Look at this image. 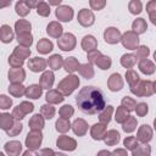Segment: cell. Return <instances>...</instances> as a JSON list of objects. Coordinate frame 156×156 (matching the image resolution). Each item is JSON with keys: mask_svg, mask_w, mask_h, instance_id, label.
Segmentation results:
<instances>
[{"mask_svg": "<svg viewBox=\"0 0 156 156\" xmlns=\"http://www.w3.org/2000/svg\"><path fill=\"white\" fill-rule=\"evenodd\" d=\"M76 102L79 110L88 115H95L106 107L102 91L95 87L82 88L76 96Z\"/></svg>", "mask_w": 156, "mask_h": 156, "instance_id": "6da1fadb", "label": "cell"}, {"mask_svg": "<svg viewBox=\"0 0 156 156\" xmlns=\"http://www.w3.org/2000/svg\"><path fill=\"white\" fill-rule=\"evenodd\" d=\"M58 46L62 49V50H72L74 44H76V40H74V35L71 34V33H66L61 37V39L57 41Z\"/></svg>", "mask_w": 156, "mask_h": 156, "instance_id": "7a4b0ae2", "label": "cell"}, {"mask_svg": "<svg viewBox=\"0 0 156 156\" xmlns=\"http://www.w3.org/2000/svg\"><path fill=\"white\" fill-rule=\"evenodd\" d=\"M56 16L58 17V20H61L63 22H69L73 16V10L71 6H66V5L58 6L56 9Z\"/></svg>", "mask_w": 156, "mask_h": 156, "instance_id": "3957f363", "label": "cell"}, {"mask_svg": "<svg viewBox=\"0 0 156 156\" xmlns=\"http://www.w3.org/2000/svg\"><path fill=\"white\" fill-rule=\"evenodd\" d=\"M41 143V134L37 130H33L30 132L28 135H27V140H26V144L29 149H37L39 147Z\"/></svg>", "mask_w": 156, "mask_h": 156, "instance_id": "277c9868", "label": "cell"}, {"mask_svg": "<svg viewBox=\"0 0 156 156\" xmlns=\"http://www.w3.org/2000/svg\"><path fill=\"white\" fill-rule=\"evenodd\" d=\"M78 21L82 26L84 27H88V26H91L94 23V15L91 11L87 10V9H83L79 13H78Z\"/></svg>", "mask_w": 156, "mask_h": 156, "instance_id": "5b68a950", "label": "cell"}, {"mask_svg": "<svg viewBox=\"0 0 156 156\" xmlns=\"http://www.w3.org/2000/svg\"><path fill=\"white\" fill-rule=\"evenodd\" d=\"M119 32L116 29V28H107L106 30H105V34H104V37H105V40L107 41V43H111V44H115V43H117L118 40H119Z\"/></svg>", "mask_w": 156, "mask_h": 156, "instance_id": "8992f818", "label": "cell"}, {"mask_svg": "<svg viewBox=\"0 0 156 156\" xmlns=\"http://www.w3.org/2000/svg\"><path fill=\"white\" fill-rule=\"evenodd\" d=\"M28 66L29 68L33 71V72H39V71H43L46 66V62L45 60H43L41 57H34L33 60H30L28 62Z\"/></svg>", "mask_w": 156, "mask_h": 156, "instance_id": "52a82bcc", "label": "cell"}, {"mask_svg": "<svg viewBox=\"0 0 156 156\" xmlns=\"http://www.w3.org/2000/svg\"><path fill=\"white\" fill-rule=\"evenodd\" d=\"M0 39L4 43H10L13 39V32H12V28L10 26L4 24L1 27V29H0Z\"/></svg>", "mask_w": 156, "mask_h": 156, "instance_id": "ba28073f", "label": "cell"}, {"mask_svg": "<svg viewBox=\"0 0 156 156\" xmlns=\"http://www.w3.org/2000/svg\"><path fill=\"white\" fill-rule=\"evenodd\" d=\"M57 146L61 147V149H63V150H74L76 141L63 135L60 139H57Z\"/></svg>", "mask_w": 156, "mask_h": 156, "instance_id": "9c48e42d", "label": "cell"}, {"mask_svg": "<svg viewBox=\"0 0 156 156\" xmlns=\"http://www.w3.org/2000/svg\"><path fill=\"white\" fill-rule=\"evenodd\" d=\"M21 144L18 141H11V143H6L5 145V150L7 151V154H10L11 156H17L21 152Z\"/></svg>", "mask_w": 156, "mask_h": 156, "instance_id": "30bf717a", "label": "cell"}, {"mask_svg": "<svg viewBox=\"0 0 156 156\" xmlns=\"http://www.w3.org/2000/svg\"><path fill=\"white\" fill-rule=\"evenodd\" d=\"M30 30V23H28L24 20H20L18 22H16V32L18 35L21 34H28Z\"/></svg>", "mask_w": 156, "mask_h": 156, "instance_id": "8fae6325", "label": "cell"}, {"mask_svg": "<svg viewBox=\"0 0 156 156\" xmlns=\"http://www.w3.org/2000/svg\"><path fill=\"white\" fill-rule=\"evenodd\" d=\"M108 85H110V89L111 90H119L122 88V80H121V76L118 73H115L111 76L110 78V82H108Z\"/></svg>", "mask_w": 156, "mask_h": 156, "instance_id": "7c38bea8", "label": "cell"}, {"mask_svg": "<svg viewBox=\"0 0 156 156\" xmlns=\"http://www.w3.org/2000/svg\"><path fill=\"white\" fill-rule=\"evenodd\" d=\"M9 79L11 82H22L24 79V71L22 68H17L16 72L15 69H11L9 72Z\"/></svg>", "mask_w": 156, "mask_h": 156, "instance_id": "4fadbf2b", "label": "cell"}, {"mask_svg": "<svg viewBox=\"0 0 156 156\" xmlns=\"http://www.w3.org/2000/svg\"><path fill=\"white\" fill-rule=\"evenodd\" d=\"M37 48H38V51H40L41 54H46V52H49V51L52 50V43L49 41L48 39H41L38 43Z\"/></svg>", "mask_w": 156, "mask_h": 156, "instance_id": "5bb4252c", "label": "cell"}, {"mask_svg": "<svg viewBox=\"0 0 156 156\" xmlns=\"http://www.w3.org/2000/svg\"><path fill=\"white\" fill-rule=\"evenodd\" d=\"M40 83H41V85L44 87V88H51V85H52V83H54V74H52V72H45L43 76H41V79H40Z\"/></svg>", "mask_w": 156, "mask_h": 156, "instance_id": "9a60e30c", "label": "cell"}, {"mask_svg": "<svg viewBox=\"0 0 156 156\" xmlns=\"http://www.w3.org/2000/svg\"><path fill=\"white\" fill-rule=\"evenodd\" d=\"M26 95L28 98H32V99H38L40 95H41V88L39 85H30L27 91H26Z\"/></svg>", "mask_w": 156, "mask_h": 156, "instance_id": "2e32d148", "label": "cell"}, {"mask_svg": "<svg viewBox=\"0 0 156 156\" xmlns=\"http://www.w3.org/2000/svg\"><path fill=\"white\" fill-rule=\"evenodd\" d=\"M48 33L52 37H58L62 33V27L57 22H52L48 26Z\"/></svg>", "mask_w": 156, "mask_h": 156, "instance_id": "e0dca14e", "label": "cell"}, {"mask_svg": "<svg viewBox=\"0 0 156 156\" xmlns=\"http://www.w3.org/2000/svg\"><path fill=\"white\" fill-rule=\"evenodd\" d=\"M123 37L124 38H128V41H123V45L126 48L133 49V48H135V45H138V37L134 35L133 33H126Z\"/></svg>", "mask_w": 156, "mask_h": 156, "instance_id": "ac0fdd59", "label": "cell"}, {"mask_svg": "<svg viewBox=\"0 0 156 156\" xmlns=\"http://www.w3.org/2000/svg\"><path fill=\"white\" fill-rule=\"evenodd\" d=\"M82 45H83L84 50H90V49H94L96 46V40L94 39L93 35H85Z\"/></svg>", "mask_w": 156, "mask_h": 156, "instance_id": "d6986e66", "label": "cell"}, {"mask_svg": "<svg viewBox=\"0 0 156 156\" xmlns=\"http://www.w3.org/2000/svg\"><path fill=\"white\" fill-rule=\"evenodd\" d=\"M73 130H74V133L78 134V135L84 134L85 130H87V126H85L84 121H82V119L74 121V123H73Z\"/></svg>", "mask_w": 156, "mask_h": 156, "instance_id": "ffe728a7", "label": "cell"}, {"mask_svg": "<svg viewBox=\"0 0 156 156\" xmlns=\"http://www.w3.org/2000/svg\"><path fill=\"white\" fill-rule=\"evenodd\" d=\"M62 65V57L60 55H52L50 58H49V66L52 68V69H58Z\"/></svg>", "mask_w": 156, "mask_h": 156, "instance_id": "44dd1931", "label": "cell"}, {"mask_svg": "<svg viewBox=\"0 0 156 156\" xmlns=\"http://www.w3.org/2000/svg\"><path fill=\"white\" fill-rule=\"evenodd\" d=\"M12 116L7 115V113H4L2 116H0V127L5 130H9L11 123H12V119H11Z\"/></svg>", "mask_w": 156, "mask_h": 156, "instance_id": "7402d4cb", "label": "cell"}, {"mask_svg": "<svg viewBox=\"0 0 156 156\" xmlns=\"http://www.w3.org/2000/svg\"><path fill=\"white\" fill-rule=\"evenodd\" d=\"M37 12H38L39 15H41V16H48V15L50 13V7H49V5H48L46 2L40 1V2H38V5H37Z\"/></svg>", "mask_w": 156, "mask_h": 156, "instance_id": "603a6c76", "label": "cell"}, {"mask_svg": "<svg viewBox=\"0 0 156 156\" xmlns=\"http://www.w3.org/2000/svg\"><path fill=\"white\" fill-rule=\"evenodd\" d=\"M46 100L50 101V102H60L63 100V96L61 94H58L57 91L52 90V91H49L46 94Z\"/></svg>", "mask_w": 156, "mask_h": 156, "instance_id": "cb8c5ba5", "label": "cell"}, {"mask_svg": "<svg viewBox=\"0 0 156 156\" xmlns=\"http://www.w3.org/2000/svg\"><path fill=\"white\" fill-rule=\"evenodd\" d=\"M16 12L21 16H26L28 12H29V7L26 5L24 1H18L16 4Z\"/></svg>", "mask_w": 156, "mask_h": 156, "instance_id": "d4e9b609", "label": "cell"}, {"mask_svg": "<svg viewBox=\"0 0 156 156\" xmlns=\"http://www.w3.org/2000/svg\"><path fill=\"white\" fill-rule=\"evenodd\" d=\"M133 29L138 33H143L145 29H146V24H145V21L143 18H138L134 23H133Z\"/></svg>", "mask_w": 156, "mask_h": 156, "instance_id": "484cf974", "label": "cell"}, {"mask_svg": "<svg viewBox=\"0 0 156 156\" xmlns=\"http://www.w3.org/2000/svg\"><path fill=\"white\" fill-rule=\"evenodd\" d=\"M78 68V62L76 61L74 57H69L67 61H66V71L67 72H73Z\"/></svg>", "mask_w": 156, "mask_h": 156, "instance_id": "4316f807", "label": "cell"}, {"mask_svg": "<svg viewBox=\"0 0 156 156\" xmlns=\"http://www.w3.org/2000/svg\"><path fill=\"white\" fill-rule=\"evenodd\" d=\"M9 90H10L13 95L20 96V95H22V94L24 93V87L21 85V84H12V85L9 88Z\"/></svg>", "mask_w": 156, "mask_h": 156, "instance_id": "83f0119b", "label": "cell"}, {"mask_svg": "<svg viewBox=\"0 0 156 156\" xmlns=\"http://www.w3.org/2000/svg\"><path fill=\"white\" fill-rule=\"evenodd\" d=\"M102 111L104 112L100 115V121L102 123H108L110 116H111V112H112V106H107V108H104Z\"/></svg>", "mask_w": 156, "mask_h": 156, "instance_id": "f1b7e54d", "label": "cell"}, {"mask_svg": "<svg viewBox=\"0 0 156 156\" xmlns=\"http://www.w3.org/2000/svg\"><path fill=\"white\" fill-rule=\"evenodd\" d=\"M56 128L60 132H66V130L69 129V122H67L65 118H61L56 122Z\"/></svg>", "mask_w": 156, "mask_h": 156, "instance_id": "f546056e", "label": "cell"}, {"mask_svg": "<svg viewBox=\"0 0 156 156\" xmlns=\"http://www.w3.org/2000/svg\"><path fill=\"white\" fill-rule=\"evenodd\" d=\"M129 10L132 13H140L141 12V2L140 1H130Z\"/></svg>", "mask_w": 156, "mask_h": 156, "instance_id": "4dcf8cb0", "label": "cell"}, {"mask_svg": "<svg viewBox=\"0 0 156 156\" xmlns=\"http://www.w3.org/2000/svg\"><path fill=\"white\" fill-rule=\"evenodd\" d=\"M29 124H30V127L32 128H43V119L40 118V116L39 115H35L34 117H33V119L29 122Z\"/></svg>", "mask_w": 156, "mask_h": 156, "instance_id": "1f68e13d", "label": "cell"}, {"mask_svg": "<svg viewBox=\"0 0 156 156\" xmlns=\"http://www.w3.org/2000/svg\"><path fill=\"white\" fill-rule=\"evenodd\" d=\"M41 113L45 116V118H51V117L54 116V113H55V110H54V107H51V106L44 105V106L41 107Z\"/></svg>", "mask_w": 156, "mask_h": 156, "instance_id": "d6a6232c", "label": "cell"}, {"mask_svg": "<svg viewBox=\"0 0 156 156\" xmlns=\"http://www.w3.org/2000/svg\"><path fill=\"white\" fill-rule=\"evenodd\" d=\"M12 104V100L5 95H0V108H9Z\"/></svg>", "mask_w": 156, "mask_h": 156, "instance_id": "836d02e7", "label": "cell"}, {"mask_svg": "<svg viewBox=\"0 0 156 156\" xmlns=\"http://www.w3.org/2000/svg\"><path fill=\"white\" fill-rule=\"evenodd\" d=\"M18 41H21L26 46H29L32 44V35L29 33L28 34H21V35H18Z\"/></svg>", "mask_w": 156, "mask_h": 156, "instance_id": "e575fe53", "label": "cell"}, {"mask_svg": "<svg viewBox=\"0 0 156 156\" xmlns=\"http://www.w3.org/2000/svg\"><path fill=\"white\" fill-rule=\"evenodd\" d=\"M122 105H123V107H124V108H127L128 111H132V110L134 108L135 101H134V100H132V99H129L128 96H126V98L123 99V101H122Z\"/></svg>", "mask_w": 156, "mask_h": 156, "instance_id": "d590c367", "label": "cell"}, {"mask_svg": "<svg viewBox=\"0 0 156 156\" xmlns=\"http://www.w3.org/2000/svg\"><path fill=\"white\" fill-rule=\"evenodd\" d=\"M60 113H61V116H62L63 118H67V117H69V116L73 113V108H72L69 105H65V106L61 108Z\"/></svg>", "mask_w": 156, "mask_h": 156, "instance_id": "8d00e7d4", "label": "cell"}, {"mask_svg": "<svg viewBox=\"0 0 156 156\" xmlns=\"http://www.w3.org/2000/svg\"><path fill=\"white\" fill-rule=\"evenodd\" d=\"M100 132H104V126H100V124H95V126L93 127V130H91L93 138H94V139H100V136H99Z\"/></svg>", "mask_w": 156, "mask_h": 156, "instance_id": "74e56055", "label": "cell"}, {"mask_svg": "<svg viewBox=\"0 0 156 156\" xmlns=\"http://www.w3.org/2000/svg\"><path fill=\"white\" fill-rule=\"evenodd\" d=\"M124 145H126V147L133 150L138 144H136V140H135L133 136H129V138H127V139L124 140Z\"/></svg>", "mask_w": 156, "mask_h": 156, "instance_id": "f35d334b", "label": "cell"}, {"mask_svg": "<svg viewBox=\"0 0 156 156\" xmlns=\"http://www.w3.org/2000/svg\"><path fill=\"white\" fill-rule=\"evenodd\" d=\"M20 108H21V111H22L23 113H27V112H32L34 107H33V105H32V104L22 102V104L20 105Z\"/></svg>", "mask_w": 156, "mask_h": 156, "instance_id": "ab89813d", "label": "cell"}, {"mask_svg": "<svg viewBox=\"0 0 156 156\" xmlns=\"http://www.w3.org/2000/svg\"><path fill=\"white\" fill-rule=\"evenodd\" d=\"M136 112H138L140 116L145 115V113L147 112V105H146V104H139L138 107H136Z\"/></svg>", "mask_w": 156, "mask_h": 156, "instance_id": "60d3db41", "label": "cell"}, {"mask_svg": "<svg viewBox=\"0 0 156 156\" xmlns=\"http://www.w3.org/2000/svg\"><path fill=\"white\" fill-rule=\"evenodd\" d=\"M127 117H128V116L122 112V108H118V110H117V113H116V121H117V122H123L124 119H127Z\"/></svg>", "mask_w": 156, "mask_h": 156, "instance_id": "b9f144b4", "label": "cell"}, {"mask_svg": "<svg viewBox=\"0 0 156 156\" xmlns=\"http://www.w3.org/2000/svg\"><path fill=\"white\" fill-rule=\"evenodd\" d=\"M134 124H135V121L132 118V116H130V123H124L123 124V129L126 130V132H132V130H134Z\"/></svg>", "mask_w": 156, "mask_h": 156, "instance_id": "7bdbcfd3", "label": "cell"}, {"mask_svg": "<svg viewBox=\"0 0 156 156\" xmlns=\"http://www.w3.org/2000/svg\"><path fill=\"white\" fill-rule=\"evenodd\" d=\"M105 1H100V2H96V1H90V6L94 9V10H100L101 7L105 6Z\"/></svg>", "mask_w": 156, "mask_h": 156, "instance_id": "ee69618b", "label": "cell"}, {"mask_svg": "<svg viewBox=\"0 0 156 156\" xmlns=\"http://www.w3.org/2000/svg\"><path fill=\"white\" fill-rule=\"evenodd\" d=\"M54 155H55V154H54L52 150H50V149H45V150H41V151L39 152L38 156H54Z\"/></svg>", "mask_w": 156, "mask_h": 156, "instance_id": "f6af8a7d", "label": "cell"}, {"mask_svg": "<svg viewBox=\"0 0 156 156\" xmlns=\"http://www.w3.org/2000/svg\"><path fill=\"white\" fill-rule=\"evenodd\" d=\"M13 127H15V129H13V132H11L10 134H13V135H15V134H17L18 132H21V130H22V124H21V123L15 124Z\"/></svg>", "mask_w": 156, "mask_h": 156, "instance_id": "bcb514c9", "label": "cell"}, {"mask_svg": "<svg viewBox=\"0 0 156 156\" xmlns=\"http://www.w3.org/2000/svg\"><path fill=\"white\" fill-rule=\"evenodd\" d=\"M113 156H127V155H126V152L123 150H116L113 152Z\"/></svg>", "mask_w": 156, "mask_h": 156, "instance_id": "7dc6e473", "label": "cell"}, {"mask_svg": "<svg viewBox=\"0 0 156 156\" xmlns=\"http://www.w3.org/2000/svg\"><path fill=\"white\" fill-rule=\"evenodd\" d=\"M10 4H11V0H9V1H0V9L5 7V6H9Z\"/></svg>", "mask_w": 156, "mask_h": 156, "instance_id": "c3c4849f", "label": "cell"}, {"mask_svg": "<svg viewBox=\"0 0 156 156\" xmlns=\"http://www.w3.org/2000/svg\"><path fill=\"white\" fill-rule=\"evenodd\" d=\"M98 156H111V154H110V152H107V151H101Z\"/></svg>", "mask_w": 156, "mask_h": 156, "instance_id": "681fc988", "label": "cell"}, {"mask_svg": "<svg viewBox=\"0 0 156 156\" xmlns=\"http://www.w3.org/2000/svg\"><path fill=\"white\" fill-rule=\"evenodd\" d=\"M23 156H34V154H33L32 151H26V152L23 154Z\"/></svg>", "mask_w": 156, "mask_h": 156, "instance_id": "f907efd6", "label": "cell"}, {"mask_svg": "<svg viewBox=\"0 0 156 156\" xmlns=\"http://www.w3.org/2000/svg\"><path fill=\"white\" fill-rule=\"evenodd\" d=\"M61 2V0H58V1H50L49 4H51V5H57V4H60Z\"/></svg>", "mask_w": 156, "mask_h": 156, "instance_id": "816d5d0a", "label": "cell"}, {"mask_svg": "<svg viewBox=\"0 0 156 156\" xmlns=\"http://www.w3.org/2000/svg\"><path fill=\"white\" fill-rule=\"evenodd\" d=\"M0 156H4V155H2V154H1V152H0Z\"/></svg>", "mask_w": 156, "mask_h": 156, "instance_id": "f5cc1de1", "label": "cell"}]
</instances>
